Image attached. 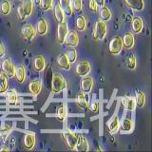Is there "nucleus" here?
<instances>
[{"instance_id": "obj_3", "label": "nucleus", "mask_w": 152, "mask_h": 152, "mask_svg": "<svg viewBox=\"0 0 152 152\" xmlns=\"http://www.w3.org/2000/svg\"><path fill=\"white\" fill-rule=\"evenodd\" d=\"M123 48H124V45H123L122 37L119 35H115L114 37H112L110 43H109V47H108L109 52L113 55H117L122 51Z\"/></svg>"}, {"instance_id": "obj_33", "label": "nucleus", "mask_w": 152, "mask_h": 152, "mask_svg": "<svg viewBox=\"0 0 152 152\" xmlns=\"http://www.w3.org/2000/svg\"><path fill=\"white\" fill-rule=\"evenodd\" d=\"M126 68H128L129 69H134L136 68V65H137L135 56L133 54L128 55L126 60Z\"/></svg>"}, {"instance_id": "obj_19", "label": "nucleus", "mask_w": 152, "mask_h": 152, "mask_svg": "<svg viewBox=\"0 0 152 152\" xmlns=\"http://www.w3.org/2000/svg\"><path fill=\"white\" fill-rule=\"evenodd\" d=\"M57 65H58L59 68L63 69H70V62L69 61L68 56L66 53H62L58 56L57 58Z\"/></svg>"}, {"instance_id": "obj_10", "label": "nucleus", "mask_w": 152, "mask_h": 152, "mask_svg": "<svg viewBox=\"0 0 152 152\" xmlns=\"http://www.w3.org/2000/svg\"><path fill=\"white\" fill-rule=\"evenodd\" d=\"M107 128L111 134H114V133H116L119 130V128H120V119H119L117 114L112 116V118L108 121Z\"/></svg>"}, {"instance_id": "obj_28", "label": "nucleus", "mask_w": 152, "mask_h": 152, "mask_svg": "<svg viewBox=\"0 0 152 152\" xmlns=\"http://www.w3.org/2000/svg\"><path fill=\"white\" fill-rule=\"evenodd\" d=\"M100 18H101V20L104 22H107L111 18V12H110V10H109V8L106 6L101 8V10H100Z\"/></svg>"}, {"instance_id": "obj_29", "label": "nucleus", "mask_w": 152, "mask_h": 152, "mask_svg": "<svg viewBox=\"0 0 152 152\" xmlns=\"http://www.w3.org/2000/svg\"><path fill=\"white\" fill-rule=\"evenodd\" d=\"M135 102L139 107H142L145 104V94L142 90H136L135 92Z\"/></svg>"}, {"instance_id": "obj_44", "label": "nucleus", "mask_w": 152, "mask_h": 152, "mask_svg": "<svg viewBox=\"0 0 152 152\" xmlns=\"http://www.w3.org/2000/svg\"><path fill=\"white\" fill-rule=\"evenodd\" d=\"M5 55V47L2 43H0V57H3Z\"/></svg>"}, {"instance_id": "obj_17", "label": "nucleus", "mask_w": 152, "mask_h": 152, "mask_svg": "<svg viewBox=\"0 0 152 152\" xmlns=\"http://www.w3.org/2000/svg\"><path fill=\"white\" fill-rule=\"evenodd\" d=\"M59 5L61 9L63 10L65 15H71L73 12L72 4H71V0H59Z\"/></svg>"}, {"instance_id": "obj_9", "label": "nucleus", "mask_w": 152, "mask_h": 152, "mask_svg": "<svg viewBox=\"0 0 152 152\" xmlns=\"http://www.w3.org/2000/svg\"><path fill=\"white\" fill-rule=\"evenodd\" d=\"M74 149L79 152L88 151L89 147H88V142L87 138L84 137L83 135H78V139H77V142H76V145Z\"/></svg>"}, {"instance_id": "obj_11", "label": "nucleus", "mask_w": 152, "mask_h": 152, "mask_svg": "<svg viewBox=\"0 0 152 152\" xmlns=\"http://www.w3.org/2000/svg\"><path fill=\"white\" fill-rule=\"evenodd\" d=\"M21 33L22 35L27 38V39H32V38H34L35 34H36V31L34 30V28L32 27L31 24H25L22 28H21Z\"/></svg>"}, {"instance_id": "obj_22", "label": "nucleus", "mask_w": 152, "mask_h": 152, "mask_svg": "<svg viewBox=\"0 0 152 152\" xmlns=\"http://www.w3.org/2000/svg\"><path fill=\"white\" fill-rule=\"evenodd\" d=\"M14 76L18 83H23L26 79V69L25 66L22 65H19L17 68H15V72Z\"/></svg>"}, {"instance_id": "obj_35", "label": "nucleus", "mask_w": 152, "mask_h": 152, "mask_svg": "<svg viewBox=\"0 0 152 152\" xmlns=\"http://www.w3.org/2000/svg\"><path fill=\"white\" fill-rule=\"evenodd\" d=\"M41 8L43 11H49L52 8V4H53V0H40Z\"/></svg>"}, {"instance_id": "obj_2", "label": "nucleus", "mask_w": 152, "mask_h": 152, "mask_svg": "<svg viewBox=\"0 0 152 152\" xmlns=\"http://www.w3.org/2000/svg\"><path fill=\"white\" fill-rule=\"evenodd\" d=\"M107 24L102 20H98L94 25L93 33H92L93 38L95 40H103L107 34Z\"/></svg>"}, {"instance_id": "obj_23", "label": "nucleus", "mask_w": 152, "mask_h": 152, "mask_svg": "<svg viewBox=\"0 0 152 152\" xmlns=\"http://www.w3.org/2000/svg\"><path fill=\"white\" fill-rule=\"evenodd\" d=\"M144 28V23H142V18L139 16H136L132 20V31L135 33H140Z\"/></svg>"}, {"instance_id": "obj_37", "label": "nucleus", "mask_w": 152, "mask_h": 152, "mask_svg": "<svg viewBox=\"0 0 152 152\" xmlns=\"http://www.w3.org/2000/svg\"><path fill=\"white\" fill-rule=\"evenodd\" d=\"M66 56H68L69 61L70 62V64L74 63V62L76 61V59H77V52H76V50H73V49L68 50V52H66Z\"/></svg>"}, {"instance_id": "obj_47", "label": "nucleus", "mask_w": 152, "mask_h": 152, "mask_svg": "<svg viewBox=\"0 0 152 152\" xmlns=\"http://www.w3.org/2000/svg\"><path fill=\"white\" fill-rule=\"evenodd\" d=\"M18 1H19V0H18Z\"/></svg>"}, {"instance_id": "obj_46", "label": "nucleus", "mask_w": 152, "mask_h": 152, "mask_svg": "<svg viewBox=\"0 0 152 152\" xmlns=\"http://www.w3.org/2000/svg\"><path fill=\"white\" fill-rule=\"evenodd\" d=\"M35 1V3H37V4H39L40 3V0H34Z\"/></svg>"}, {"instance_id": "obj_15", "label": "nucleus", "mask_w": 152, "mask_h": 152, "mask_svg": "<svg viewBox=\"0 0 152 152\" xmlns=\"http://www.w3.org/2000/svg\"><path fill=\"white\" fill-rule=\"evenodd\" d=\"M93 88V80L90 77H84L81 81V89L84 93H89Z\"/></svg>"}, {"instance_id": "obj_26", "label": "nucleus", "mask_w": 152, "mask_h": 152, "mask_svg": "<svg viewBox=\"0 0 152 152\" xmlns=\"http://www.w3.org/2000/svg\"><path fill=\"white\" fill-rule=\"evenodd\" d=\"M76 101H77V104L78 106L83 108V109H88V101H87V98H86V95L84 92H80L78 93L77 95V99H76Z\"/></svg>"}, {"instance_id": "obj_24", "label": "nucleus", "mask_w": 152, "mask_h": 152, "mask_svg": "<svg viewBox=\"0 0 152 152\" xmlns=\"http://www.w3.org/2000/svg\"><path fill=\"white\" fill-rule=\"evenodd\" d=\"M54 17H55L56 22L58 24L65 21V13L63 12V10L61 9L59 4L55 5V7H54Z\"/></svg>"}, {"instance_id": "obj_39", "label": "nucleus", "mask_w": 152, "mask_h": 152, "mask_svg": "<svg viewBox=\"0 0 152 152\" xmlns=\"http://www.w3.org/2000/svg\"><path fill=\"white\" fill-rule=\"evenodd\" d=\"M88 8L90 12H93L98 11V6H97L96 2H95V0H89L88 4Z\"/></svg>"}, {"instance_id": "obj_5", "label": "nucleus", "mask_w": 152, "mask_h": 152, "mask_svg": "<svg viewBox=\"0 0 152 152\" xmlns=\"http://www.w3.org/2000/svg\"><path fill=\"white\" fill-rule=\"evenodd\" d=\"M91 70V66H90L89 63L88 61H81L76 66L75 73L77 76H81V77H85L88 76V73Z\"/></svg>"}, {"instance_id": "obj_25", "label": "nucleus", "mask_w": 152, "mask_h": 152, "mask_svg": "<svg viewBox=\"0 0 152 152\" xmlns=\"http://www.w3.org/2000/svg\"><path fill=\"white\" fill-rule=\"evenodd\" d=\"M121 128L123 131L125 132H129L130 130L133 129V121L130 117H125L122 122Z\"/></svg>"}, {"instance_id": "obj_1", "label": "nucleus", "mask_w": 152, "mask_h": 152, "mask_svg": "<svg viewBox=\"0 0 152 152\" xmlns=\"http://www.w3.org/2000/svg\"><path fill=\"white\" fill-rule=\"evenodd\" d=\"M66 88V83L64 77L59 73H54L51 80V90L53 93H60Z\"/></svg>"}, {"instance_id": "obj_34", "label": "nucleus", "mask_w": 152, "mask_h": 152, "mask_svg": "<svg viewBox=\"0 0 152 152\" xmlns=\"http://www.w3.org/2000/svg\"><path fill=\"white\" fill-rule=\"evenodd\" d=\"M1 12L4 15H8V14L11 12V3H10L8 0H4L1 3Z\"/></svg>"}, {"instance_id": "obj_18", "label": "nucleus", "mask_w": 152, "mask_h": 152, "mask_svg": "<svg viewBox=\"0 0 152 152\" xmlns=\"http://www.w3.org/2000/svg\"><path fill=\"white\" fill-rule=\"evenodd\" d=\"M33 66H34V69L38 72H41L45 69L46 68V61L45 58L42 55H37L34 60H33Z\"/></svg>"}, {"instance_id": "obj_27", "label": "nucleus", "mask_w": 152, "mask_h": 152, "mask_svg": "<svg viewBox=\"0 0 152 152\" xmlns=\"http://www.w3.org/2000/svg\"><path fill=\"white\" fill-rule=\"evenodd\" d=\"M9 88V81H8V76L4 74L3 72L0 73V93H3L7 91Z\"/></svg>"}, {"instance_id": "obj_40", "label": "nucleus", "mask_w": 152, "mask_h": 152, "mask_svg": "<svg viewBox=\"0 0 152 152\" xmlns=\"http://www.w3.org/2000/svg\"><path fill=\"white\" fill-rule=\"evenodd\" d=\"M88 108L89 110L93 112V113H96L98 110H99V104L97 101H92L91 103H90V104L88 106Z\"/></svg>"}, {"instance_id": "obj_43", "label": "nucleus", "mask_w": 152, "mask_h": 152, "mask_svg": "<svg viewBox=\"0 0 152 152\" xmlns=\"http://www.w3.org/2000/svg\"><path fill=\"white\" fill-rule=\"evenodd\" d=\"M95 2H96L97 4V6L100 7V8H102L104 6V3H106V0H95Z\"/></svg>"}, {"instance_id": "obj_7", "label": "nucleus", "mask_w": 152, "mask_h": 152, "mask_svg": "<svg viewBox=\"0 0 152 152\" xmlns=\"http://www.w3.org/2000/svg\"><path fill=\"white\" fill-rule=\"evenodd\" d=\"M68 32L69 28L65 21L58 24V28H57V40H58L60 44H64L65 37L68 34Z\"/></svg>"}, {"instance_id": "obj_13", "label": "nucleus", "mask_w": 152, "mask_h": 152, "mask_svg": "<svg viewBox=\"0 0 152 152\" xmlns=\"http://www.w3.org/2000/svg\"><path fill=\"white\" fill-rule=\"evenodd\" d=\"M35 135L33 133H28L26 136L24 137V142H23V145L25 147V149L27 150H31L33 148V146L35 145Z\"/></svg>"}, {"instance_id": "obj_8", "label": "nucleus", "mask_w": 152, "mask_h": 152, "mask_svg": "<svg viewBox=\"0 0 152 152\" xmlns=\"http://www.w3.org/2000/svg\"><path fill=\"white\" fill-rule=\"evenodd\" d=\"M64 44L70 46V47H75L79 44V35L75 31H71L68 32V34L65 37Z\"/></svg>"}, {"instance_id": "obj_6", "label": "nucleus", "mask_w": 152, "mask_h": 152, "mask_svg": "<svg viewBox=\"0 0 152 152\" xmlns=\"http://www.w3.org/2000/svg\"><path fill=\"white\" fill-rule=\"evenodd\" d=\"M2 72L4 74H6L8 77H13L14 72H15V68H14L13 64L12 63V61L10 60V58H5L2 62L1 65Z\"/></svg>"}, {"instance_id": "obj_21", "label": "nucleus", "mask_w": 152, "mask_h": 152, "mask_svg": "<svg viewBox=\"0 0 152 152\" xmlns=\"http://www.w3.org/2000/svg\"><path fill=\"white\" fill-rule=\"evenodd\" d=\"M122 104L127 111H133L136 107L135 99L132 97H124L122 99Z\"/></svg>"}, {"instance_id": "obj_41", "label": "nucleus", "mask_w": 152, "mask_h": 152, "mask_svg": "<svg viewBox=\"0 0 152 152\" xmlns=\"http://www.w3.org/2000/svg\"><path fill=\"white\" fill-rule=\"evenodd\" d=\"M17 13H18V16H19V18H20V20H21V21H24V20H25L26 17H27V15H26L25 12H24V10H23L22 6H19V7H18V9H17Z\"/></svg>"}, {"instance_id": "obj_38", "label": "nucleus", "mask_w": 152, "mask_h": 152, "mask_svg": "<svg viewBox=\"0 0 152 152\" xmlns=\"http://www.w3.org/2000/svg\"><path fill=\"white\" fill-rule=\"evenodd\" d=\"M71 4H72V9L76 12L81 11L83 6V2L82 0H71Z\"/></svg>"}, {"instance_id": "obj_4", "label": "nucleus", "mask_w": 152, "mask_h": 152, "mask_svg": "<svg viewBox=\"0 0 152 152\" xmlns=\"http://www.w3.org/2000/svg\"><path fill=\"white\" fill-rule=\"evenodd\" d=\"M62 135H63V139L66 142V146H68L69 149L73 150L75 148L76 142H77V139H78V135L75 134L73 132H71L69 129L64 130L63 133H62Z\"/></svg>"}, {"instance_id": "obj_30", "label": "nucleus", "mask_w": 152, "mask_h": 152, "mask_svg": "<svg viewBox=\"0 0 152 152\" xmlns=\"http://www.w3.org/2000/svg\"><path fill=\"white\" fill-rule=\"evenodd\" d=\"M7 102L9 104H11V106H14V104H16L17 102H18V95L17 93L14 91V90H12V91H9L7 93Z\"/></svg>"}, {"instance_id": "obj_31", "label": "nucleus", "mask_w": 152, "mask_h": 152, "mask_svg": "<svg viewBox=\"0 0 152 152\" xmlns=\"http://www.w3.org/2000/svg\"><path fill=\"white\" fill-rule=\"evenodd\" d=\"M22 8L27 16L31 15L32 11H33V1L32 0H26V1L24 2V4L22 5Z\"/></svg>"}, {"instance_id": "obj_45", "label": "nucleus", "mask_w": 152, "mask_h": 152, "mask_svg": "<svg viewBox=\"0 0 152 152\" xmlns=\"http://www.w3.org/2000/svg\"><path fill=\"white\" fill-rule=\"evenodd\" d=\"M10 149H9V147L8 146H6V145H2L1 147H0V151H9Z\"/></svg>"}, {"instance_id": "obj_36", "label": "nucleus", "mask_w": 152, "mask_h": 152, "mask_svg": "<svg viewBox=\"0 0 152 152\" xmlns=\"http://www.w3.org/2000/svg\"><path fill=\"white\" fill-rule=\"evenodd\" d=\"M66 115V108L65 107H60L58 109H57V112H56V117L58 119L59 121H64Z\"/></svg>"}, {"instance_id": "obj_20", "label": "nucleus", "mask_w": 152, "mask_h": 152, "mask_svg": "<svg viewBox=\"0 0 152 152\" xmlns=\"http://www.w3.org/2000/svg\"><path fill=\"white\" fill-rule=\"evenodd\" d=\"M125 2L128 7L136 11H142L145 8L144 0H125Z\"/></svg>"}, {"instance_id": "obj_16", "label": "nucleus", "mask_w": 152, "mask_h": 152, "mask_svg": "<svg viewBox=\"0 0 152 152\" xmlns=\"http://www.w3.org/2000/svg\"><path fill=\"white\" fill-rule=\"evenodd\" d=\"M48 30H49V27H48V23L46 21V19L40 18L37 22L35 31L39 35H46L48 32Z\"/></svg>"}, {"instance_id": "obj_32", "label": "nucleus", "mask_w": 152, "mask_h": 152, "mask_svg": "<svg viewBox=\"0 0 152 152\" xmlns=\"http://www.w3.org/2000/svg\"><path fill=\"white\" fill-rule=\"evenodd\" d=\"M76 28L78 31H84L86 28V26H87V20H86V17L84 15H79L77 18H76Z\"/></svg>"}, {"instance_id": "obj_12", "label": "nucleus", "mask_w": 152, "mask_h": 152, "mask_svg": "<svg viewBox=\"0 0 152 152\" xmlns=\"http://www.w3.org/2000/svg\"><path fill=\"white\" fill-rule=\"evenodd\" d=\"M42 90V82L40 80L35 79L28 83V91L32 95H38Z\"/></svg>"}, {"instance_id": "obj_14", "label": "nucleus", "mask_w": 152, "mask_h": 152, "mask_svg": "<svg viewBox=\"0 0 152 152\" xmlns=\"http://www.w3.org/2000/svg\"><path fill=\"white\" fill-rule=\"evenodd\" d=\"M122 39H123V45L126 49L130 50L134 47V43H135L134 35H133L131 32H129V31L126 32Z\"/></svg>"}, {"instance_id": "obj_42", "label": "nucleus", "mask_w": 152, "mask_h": 152, "mask_svg": "<svg viewBox=\"0 0 152 152\" xmlns=\"http://www.w3.org/2000/svg\"><path fill=\"white\" fill-rule=\"evenodd\" d=\"M11 131V127H8V126H4L2 128H0V136H6Z\"/></svg>"}]
</instances>
